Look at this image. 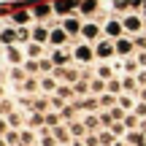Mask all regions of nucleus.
Returning a JSON list of instances; mask_svg holds the SVG:
<instances>
[{"instance_id":"obj_4","label":"nucleus","mask_w":146,"mask_h":146,"mask_svg":"<svg viewBox=\"0 0 146 146\" xmlns=\"http://www.w3.org/2000/svg\"><path fill=\"white\" fill-rule=\"evenodd\" d=\"M65 41H68V30H65V27L52 30V35H49V43H52V46H62Z\"/></svg>"},{"instance_id":"obj_12","label":"nucleus","mask_w":146,"mask_h":146,"mask_svg":"<svg viewBox=\"0 0 146 146\" xmlns=\"http://www.w3.org/2000/svg\"><path fill=\"white\" fill-rule=\"evenodd\" d=\"M25 54H27V57H30V60H35V57H41V54H43V46H41V43H27V46H25Z\"/></svg>"},{"instance_id":"obj_25","label":"nucleus","mask_w":146,"mask_h":146,"mask_svg":"<svg viewBox=\"0 0 146 146\" xmlns=\"http://www.w3.org/2000/svg\"><path fill=\"white\" fill-rule=\"evenodd\" d=\"M5 119H8V125L14 127H22V114H16V111H8V114H5Z\"/></svg>"},{"instance_id":"obj_52","label":"nucleus","mask_w":146,"mask_h":146,"mask_svg":"<svg viewBox=\"0 0 146 146\" xmlns=\"http://www.w3.org/2000/svg\"><path fill=\"white\" fill-rule=\"evenodd\" d=\"M114 146H127V143H122V141H116V143H114Z\"/></svg>"},{"instance_id":"obj_14","label":"nucleus","mask_w":146,"mask_h":146,"mask_svg":"<svg viewBox=\"0 0 146 146\" xmlns=\"http://www.w3.org/2000/svg\"><path fill=\"white\" fill-rule=\"evenodd\" d=\"M98 98H84V100H76V108H84V111H92V108H98Z\"/></svg>"},{"instance_id":"obj_16","label":"nucleus","mask_w":146,"mask_h":146,"mask_svg":"<svg viewBox=\"0 0 146 146\" xmlns=\"http://www.w3.org/2000/svg\"><path fill=\"white\" fill-rule=\"evenodd\" d=\"M135 103H138V100H133V95H127V92H122V95H119V106H122L125 111L135 108Z\"/></svg>"},{"instance_id":"obj_32","label":"nucleus","mask_w":146,"mask_h":146,"mask_svg":"<svg viewBox=\"0 0 146 146\" xmlns=\"http://www.w3.org/2000/svg\"><path fill=\"white\" fill-rule=\"evenodd\" d=\"M22 133V143H25V146H30L33 141H35V133H33V130H19Z\"/></svg>"},{"instance_id":"obj_50","label":"nucleus","mask_w":146,"mask_h":146,"mask_svg":"<svg viewBox=\"0 0 146 146\" xmlns=\"http://www.w3.org/2000/svg\"><path fill=\"white\" fill-rule=\"evenodd\" d=\"M73 146H87V143H84V141H73Z\"/></svg>"},{"instance_id":"obj_35","label":"nucleus","mask_w":146,"mask_h":146,"mask_svg":"<svg viewBox=\"0 0 146 146\" xmlns=\"http://www.w3.org/2000/svg\"><path fill=\"white\" fill-rule=\"evenodd\" d=\"M114 138H116V135H114L111 130H108V133H100V146H111V141H114Z\"/></svg>"},{"instance_id":"obj_2","label":"nucleus","mask_w":146,"mask_h":146,"mask_svg":"<svg viewBox=\"0 0 146 146\" xmlns=\"http://www.w3.org/2000/svg\"><path fill=\"white\" fill-rule=\"evenodd\" d=\"M95 52H98V57H111V54H116L114 49V41H108V38H103V41H98V46H95Z\"/></svg>"},{"instance_id":"obj_5","label":"nucleus","mask_w":146,"mask_h":146,"mask_svg":"<svg viewBox=\"0 0 146 146\" xmlns=\"http://www.w3.org/2000/svg\"><path fill=\"white\" fill-rule=\"evenodd\" d=\"M68 130H70L73 141H78V138H84V135H87V133H89L84 122H68Z\"/></svg>"},{"instance_id":"obj_43","label":"nucleus","mask_w":146,"mask_h":146,"mask_svg":"<svg viewBox=\"0 0 146 146\" xmlns=\"http://www.w3.org/2000/svg\"><path fill=\"white\" fill-rule=\"evenodd\" d=\"M60 116H62V119H68V122H73V108H70V106H65V108L60 111Z\"/></svg>"},{"instance_id":"obj_3","label":"nucleus","mask_w":146,"mask_h":146,"mask_svg":"<svg viewBox=\"0 0 146 146\" xmlns=\"http://www.w3.org/2000/svg\"><path fill=\"white\" fill-rule=\"evenodd\" d=\"M122 25H125V30H127V33H141V30H143V19H141V16H135V14L127 16Z\"/></svg>"},{"instance_id":"obj_34","label":"nucleus","mask_w":146,"mask_h":146,"mask_svg":"<svg viewBox=\"0 0 146 146\" xmlns=\"http://www.w3.org/2000/svg\"><path fill=\"white\" fill-rule=\"evenodd\" d=\"M98 116H100V125H103V127H111V125L116 122L114 116H111V111H108V114H98Z\"/></svg>"},{"instance_id":"obj_40","label":"nucleus","mask_w":146,"mask_h":146,"mask_svg":"<svg viewBox=\"0 0 146 146\" xmlns=\"http://www.w3.org/2000/svg\"><path fill=\"white\" fill-rule=\"evenodd\" d=\"M76 5V0H60L57 3V11H68V8H73Z\"/></svg>"},{"instance_id":"obj_6","label":"nucleus","mask_w":146,"mask_h":146,"mask_svg":"<svg viewBox=\"0 0 146 146\" xmlns=\"http://www.w3.org/2000/svg\"><path fill=\"white\" fill-rule=\"evenodd\" d=\"M122 30H125V25H119L116 19L106 22V35L108 38H122Z\"/></svg>"},{"instance_id":"obj_26","label":"nucleus","mask_w":146,"mask_h":146,"mask_svg":"<svg viewBox=\"0 0 146 146\" xmlns=\"http://www.w3.org/2000/svg\"><path fill=\"white\" fill-rule=\"evenodd\" d=\"M49 106H52V100H46V98H35L33 100V111H46Z\"/></svg>"},{"instance_id":"obj_54","label":"nucleus","mask_w":146,"mask_h":146,"mask_svg":"<svg viewBox=\"0 0 146 146\" xmlns=\"http://www.w3.org/2000/svg\"><path fill=\"white\" fill-rule=\"evenodd\" d=\"M60 146H73V143H60Z\"/></svg>"},{"instance_id":"obj_51","label":"nucleus","mask_w":146,"mask_h":146,"mask_svg":"<svg viewBox=\"0 0 146 146\" xmlns=\"http://www.w3.org/2000/svg\"><path fill=\"white\" fill-rule=\"evenodd\" d=\"M0 146H8V141H5V138H3V141H0Z\"/></svg>"},{"instance_id":"obj_13","label":"nucleus","mask_w":146,"mask_h":146,"mask_svg":"<svg viewBox=\"0 0 146 146\" xmlns=\"http://www.w3.org/2000/svg\"><path fill=\"white\" fill-rule=\"evenodd\" d=\"M62 27L68 30V35H76V33H81V22H78V19H73V16L62 22Z\"/></svg>"},{"instance_id":"obj_41","label":"nucleus","mask_w":146,"mask_h":146,"mask_svg":"<svg viewBox=\"0 0 146 146\" xmlns=\"http://www.w3.org/2000/svg\"><path fill=\"white\" fill-rule=\"evenodd\" d=\"M81 11H84V14H92V11H95V0H84V3H81Z\"/></svg>"},{"instance_id":"obj_17","label":"nucleus","mask_w":146,"mask_h":146,"mask_svg":"<svg viewBox=\"0 0 146 146\" xmlns=\"http://www.w3.org/2000/svg\"><path fill=\"white\" fill-rule=\"evenodd\" d=\"M81 35L92 41V38H98V35H100V27H98V25H84V27H81Z\"/></svg>"},{"instance_id":"obj_24","label":"nucleus","mask_w":146,"mask_h":146,"mask_svg":"<svg viewBox=\"0 0 146 146\" xmlns=\"http://www.w3.org/2000/svg\"><path fill=\"white\" fill-rule=\"evenodd\" d=\"M106 92H111V95H122V92H125V87H122V81H119V78H111Z\"/></svg>"},{"instance_id":"obj_46","label":"nucleus","mask_w":146,"mask_h":146,"mask_svg":"<svg viewBox=\"0 0 146 146\" xmlns=\"http://www.w3.org/2000/svg\"><path fill=\"white\" fill-rule=\"evenodd\" d=\"M8 119H3V116H0V135H5V133H8Z\"/></svg>"},{"instance_id":"obj_36","label":"nucleus","mask_w":146,"mask_h":146,"mask_svg":"<svg viewBox=\"0 0 146 146\" xmlns=\"http://www.w3.org/2000/svg\"><path fill=\"white\" fill-rule=\"evenodd\" d=\"M135 49H146V33H135Z\"/></svg>"},{"instance_id":"obj_31","label":"nucleus","mask_w":146,"mask_h":146,"mask_svg":"<svg viewBox=\"0 0 146 146\" xmlns=\"http://www.w3.org/2000/svg\"><path fill=\"white\" fill-rule=\"evenodd\" d=\"M138 68H141V65H138V60H127V62L122 65V70H125V73H138Z\"/></svg>"},{"instance_id":"obj_45","label":"nucleus","mask_w":146,"mask_h":146,"mask_svg":"<svg viewBox=\"0 0 146 146\" xmlns=\"http://www.w3.org/2000/svg\"><path fill=\"white\" fill-rule=\"evenodd\" d=\"M135 81H138V87H143V84H146V70H138L135 73Z\"/></svg>"},{"instance_id":"obj_48","label":"nucleus","mask_w":146,"mask_h":146,"mask_svg":"<svg viewBox=\"0 0 146 146\" xmlns=\"http://www.w3.org/2000/svg\"><path fill=\"white\" fill-rule=\"evenodd\" d=\"M16 35H19V41H27L30 33H27V27H22V30H16Z\"/></svg>"},{"instance_id":"obj_30","label":"nucleus","mask_w":146,"mask_h":146,"mask_svg":"<svg viewBox=\"0 0 146 146\" xmlns=\"http://www.w3.org/2000/svg\"><path fill=\"white\" fill-rule=\"evenodd\" d=\"M22 68H25V70L33 76V73H38V70H41V62H35V60H27V62L22 65Z\"/></svg>"},{"instance_id":"obj_15","label":"nucleus","mask_w":146,"mask_h":146,"mask_svg":"<svg viewBox=\"0 0 146 146\" xmlns=\"http://www.w3.org/2000/svg\"><path fill=\"white\" fill-rule=\"evenodd\" d=\"M73 57H76V60H81V62H87V60H92V49H89V46H76Z\"/></svg>"},{"instance_id":"obj_20","label":"nucleus","mask_w":146,"mask_h":146,"mask_svg":"<svg viewBox=\"0 0 146 146\" xmlns=\"http://www.w3.org/2000/svg\"><path fill=\"white\" fill-rule=\"evenodd\" d=\"M122 87H125V92H127V95H135V92H138V89H135V87H138V81H135L133 76L122 78Z\"/></svg>"},{"instance_id":"obj_38","label":"nucleus","mask_w":146,"mask_h":146,"mask_svg":"<svg viewBox=\"0 0 146 146\" xmlns=\"http://www.w3.org/2000/svg\"><path fill=\"white\" fill-rule=\"evenodd\" d=\"M33 35H35V41H46V38L52 35V33H46L43 27H35V33H33Z\"/></svg>"},{"instance_id":"obj_18","label":"nucleus","mask_w":146,"mask_h":146,"mask_svg":"<svg viewBox=\"0 0 146 146\" xmlns=\"http://www.w3.org/2000/svg\"><path fill=\"white\" fill-rule=\"evenodd\" d=\"M54 95H60V98H65V100H70L73 95H76V89H73L70 84H60V87H57V92H54Z\"/></svg>"},{"instance_id":"obj_37","label":"nucleus","mask_w":146,"mask_h":146,"mask_svg":"<svg viewBox=\"0 0 146 146\" xmlns=\"http://www.w3.org/2000/svg\"><path fill=\"white\" fill-rule=\"evenodd\" d=\"M25 68H14V70H11V78H14V81H25Z\"/></svg>"},{"instance_id":"obj_19","label":"nucleus","mask_w":146,"mask_h":146,"mask_svg":"<svg viewBox=\"0 0 146 146\" xmlns=\"http://www.w3.org/2000/svg\"><path fill=\"white\" fill-rule=\"evenodd\" d=\"M114 76V65H98V78H103V81H108V78Z\"/></svg>"},{"instance_id":"obj_9","label":"nucleus","mask_w":146,"mask_h":146,"mask_svg":"<svg viewBox=\"0 0 146 146\" xmlns=\"http://www.w3.org/2000/svg\"><path fill=\"white\" fill-rule=\"evenodd\" d=\"M38 89H41V81H35V78H25L22 81V92L25 95H35Z\"/></svg>"},{"instance_id":"obj_47","label":"nucleus","mask_w":146,"mask_h":146,"mask_svg":"<svg viewBox=\"0 0 146 146\" xmlns=\"http://www.w3.org/2000/svg\"><path fill=\"white\" fill-rule=\"evenodd\" d=\"M138 65H141V68H146V49H141V52H138Z\"/></svg>"},{"instance_id":"obj_42","label":"nucleus","mask_w":146,"mask_h":146,"mask_svg":"<svg viewBox=\"0 0 146 146\" xmlns=\"http://www.w3.org/2000/svg\"><path fill=\"white\" fill-rule=\"evenodd\" d=\"M5 54H8V60H11V62H19V60H22V54L16 52V49H11V46H8V52H5Z\"/></svg>"},{"instance_id":"obj_44","label":"nucleus","mask_w":146,"mask_h":146,"mask_svg":"<svg viewBox=\"0 0 146 146\" xmlns=\"http://www.w3.org/2000/svg\"><path fill=\"white\" fill-rule=\"evenodd\" d=\"M52 60H54L57 65H62L65 60H68V54H65V52H54V57H52Z\"/></svg>"},{"instance_id":"obj_21","label":"nucleus","mask_w":146,"mask_h":146,"mask_svg":"<svg viewBox=\"0 0 146 146\" xmlns=\"http://www.w3.org/2000/svg\"><path fill=\"white\" fill-rule=\"evenodd\" d=\"M41 89H43V92H57V81H54V78L52 76H46V78H41Z\"/></svg>"},{"instance_id":"obj_11","label":"nucleus","mask_w":146,"mask_h":146,"mask_svg":"<svg viewBox=\"0 0 146 146\" xmlns=\"http://www.w3.org/2000/svg\"><path fill=\"white\" fill-rule=\"evenodd\" d=\"M52 133H54V138H57L60 143H70V138H73V135H70V130H68V127H62V125L54 127Z\"/></svg>"},{"instance_id":"obj_53","label":"nucleus","mask_w":146,"mask_h":146,"mask_svg":"<svg viewBox=\"0 0 146 146\" xmlns=\"http://www.w3.org/2000/svg\"><path fill=\"white\" fill-rule=\"evenodd\" d=\"M0 98H3V84H0Z\"/></svg>"},{"instance_id":"obj_33","label":"nucleus","mask_w":146,"mask_h":146,"mask_svg":"<svg viewBox=\"0 0 146 146\" xmlns=\"http://www.w3.org/2000/svg\"><path fill=\"white\" fill-rule=\"evenodd\" d=\"M133 114H135V116H141V119H146V103H143V100H138V103H135Z\"/></svg>"},{"instance_id":"obj_1","label":"nucleus","mask_w":146,"mask_h":146,"mask_svg":"<svg viewBox=\"0 0 146 146\" xmlns=\"http://www.w3.org/2000/svg\"><path fill=\"white\" fill-rule=\"evenodd\" d=\"M114 49H116L119 57H130L133 49H135V41H130V38H116V41H114Z\"/></svg>"},{"instance_id":"obj_8","label":"nucleus","mask_w":146,"mask_h":146,"mask_svg":"<svg viewBox=\"0 0 146 146\" xmlns=\"http://www.w3.org/2000/svg\"><path fill=\"white\" fill-rule=\"evenodd\" d=\"M14 41H19V35H16V30H11V27H5V30H0V43H3V46H11Z\"/></svg>"},{"instance_id":"obj_49","label":"nucleus","mask_w":146,"mask_h":146,"mask_svg":"<svg viewBox=\"0 0 146 146\" xmlns=\"http://www.w3.org/2000/svg\"><path fill=\"white\" fill-rule=\"evenodd\" d=\"M138 100H143V103H146V89H141V95H138Z\"/></svg>"},{"instance_id":"obj_39","label":"nucleus","mask_w":146,"mask_h":146,"mask_svg":"<svg viewBox=\"0 0 146 146\" xmlns=\"http://www.w3.org/2000/svg\"><path fill=\"white\" fill-rule=\"evenodd\" d=\"M52 108H65V98H60V95H52Z\"/></svg>"},{"instance_id":"obj_22","label":"nucleus","mask_w":146,"mask_h":146,"mask_svg":"<svg viewBox=\"0 0 146 146\" xmlns=\"http://www.w3.org/2000/svg\"><path fill=\"white\" fill-rule=\"evenodd\" d=\"M84 125H87V130L92 133V130H98V125H100V116L98 114H89V116H84Z\"/></svg>"},{"instance_id":"obj_10","label":"nucleus","mask_w":146,"mask_h":146,"mask_svg":"<svg viewBox=\"0 0 146 146\" xmlns=\"http://www.w3.org/2000/svg\"><path fill=\"white\" fill-rule=\"evenodd\" d=\"M89 89H92V95H95V98H98V95H103L106 89H108V84H106L103 78H98V76H95L92 81H89Z\"/></svg>"},{"instance_id":"obj_28","label":"nucleus","mask_w":146,"mask_h":146,"mask_svg":"<svg viewBox=\"0 0 146 146\" xmlns=\"http://www.w3.org/2000/svg\"><path fill=\"white\" fill-rule=\"evenodd\" d=\"M73 89H76V95H78V98H84V95H89V92H92L87 81H76V84H73Z\"/></svg>"},{"instance_id":"obj_29","label":"nucleus","mask_w":146,"mask_h":146,"mask_svg":"<svg viewBox=\"0 0 146 146\" xmlns=\"http://www.w3.org/2000/svg\"><path fill=\"white\" fill-rule=\"evenodd\" d=\"M60 122H62V116H60V114H46V127H52V130H54V127H60Z\"/></svg>"},{"instance_id":"obj_7","label":"nucleus","mask_w":146,"mask_h":146,"mask_svg":"<svg viewBox=\"0 0 146 146\" xmlns=\"http://www.w3.org/2000/svg\"><path fill=\"white\" fill-rule=\"evenodd\" d=\"M27 125H30V127H38V130H41V127L46 125V114H43V111H33V114L27 116Z\"/></svg>"},{"instance_id":"obj_23","label":"nucleus","mask_w":146,"mask_h":146,"mask_svg":"<svg viewBox=\"0 0 146 146\" xmlns=\"http://www.w3.org/2000/svg\"><path fill=\"white\" fill-rule=\"evenodd\" d=\"M122 122H125V125H127V130H135V127L141 125V116H135V114H133V111H130V114H127V116H125V119H122Z\"/></svg>"},{"instance_id":"obj_27","label":"nucleus","mask_w":146,"mask_h":146,"mask_svg":"<svg viewBox=\"0 0 146 146\" xmlns=\"http://www.w3.org/2000/svg\"><path fill=\"white\" fill-rule=\"evenodd\" d=\"M111 133H114L116 138L127 135V125H125V122H114V125H111Z\"/></svg>"}]
</instances>
